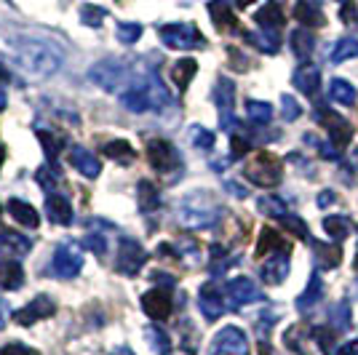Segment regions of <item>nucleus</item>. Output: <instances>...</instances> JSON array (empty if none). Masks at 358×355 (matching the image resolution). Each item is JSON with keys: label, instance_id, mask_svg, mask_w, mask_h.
Segmentation results:
<instances>
[{"label": "nucleus", "instance_id": "1", "mask_svg": "<svg viewBox=\"0 0 358 355\" xmlns=\"http://www.w3.org/2000/svg\"><path fill=\"white\" fill-rule=\"evenodd\" d=\"M8 51L11 59L24 75H30L35 80H43L59 73L64 54L54 41L35 38V35H14L8 38Z\"/></svg>", "mask_w": 358, "mask_h": 355}, {"label": "nucleus", "instance_id": "2", "mask_svg": "<svg viewBox=\"0 0 358 355\" xmlns=\"http://www.w3.org/2000/svg\"><path fill=\"white\" fill-rule=\"evenodd\" d=\"M120 104L129 113H148V110H164L171 104V94L155 75H139L131 78L129 89L120 94Z\"/></svg>", "mask_w": 358, "mask_h": 355}, {"label": "nucleus", "instance_id": "3", "mask_svg": "<svg viewBox=\"0 0 358 355\" xmlns=\"http://www.w3.org/2000/svg\"><path fill=\"white\" fill-rule=\"evenodd\" d=\"M222 211L217 206V201L209 193H190L182 198L177 208L179 224H185L187 230H209L220 222Z\"/></svg>", "mask_w": 358, "mask_h": 355}, {"label": "nucleus", "instance_id": "4", "mask_svg": "<svg viewBox=\"0 0 358 355\" xmlns=\"http://www.w3.org/2000/svg\"><path fill=\"white\" fill-rule=\"evenodd\" d=\"M89 80L102 91H107V94H123L131 83V73H129V64L123 59L107 57V59H99L96 64H91Z\"/></svg>", "mask_w": 358, "mask_h": 355}, {"label": "nucleus", "instance_id": "5", "mask_svg": "<svg viewBox=\"0 0 358 355\" xmlns=\"http://www.w3.org/2000/svg\"><path fill=\"white\" fill-rule=\"evenodd\" d=\"M243 177L257 187H275L284 179V166L273 152H259L243 166Z\"/></svg>", "mask_w": 358, "mask_h": 355}, {"label": "nucleus", "instance_id": "6", "mask_svg": "<svg viewBox=\"0 0 358 355\" xmlns=\"http://www.w3.org/2000/svg\"><path fill=\"white\" fill-rule=\"evenodd\" d=\"M158 35H161L164 45L174 48V51H193V48L206 45V38L201 35V30L195 24H187V22L164 24V27H158Z\"/></svg>", "mask_w": 358, "mask_h": 355}, {"label": "nucleus", "instance_id": "7", "mask_svg": "<svg viewBox=\"0 0 358 355\" xmlns=\"http://www.w3.org/2000/svg\"><path fill=\"white\" fill-rule=\"evenodd\" d=\"M148 265V252L134 238H120L118 252H115V270L126 278H134L142 267Z\"/></svg>", "mask_w": 358, "mask_h": 355}, {"label": "nucleus", "instance_id": "8", "mask_svg": "<svg viewBox=\"0 0 358 355\" xmlns=\"http://www.w3.org/2000/svg\"><path fill=\"white\" fill-rule=\"evenodd\" d=\"M148 161L158 174H174L179 166H182V155H179V150L171 142H166V139H150Z\"/></svg>", "mask_w": 358, "mask_h": 355}, {"label": "nucleus", "instance_id": "9", "mask_svg": "<svg viewBox=\"0 0 358 355\" xmlns=\"http://www.w3.org/2000/svg\"><path fill=\"white\" fill-rule=\"evenodd\" d=\"M315 120L329 129L331 145H334L337 150H345L348 145H350V139H353V126H350L343 115H337V113H331L329 107L318 104V107H315Z\"/></svg>", "mask_w": 358, "mask_h": 355}, {"label": "nucleus", "instance_id": "10", "mask_svg": "<svg viewBox=\"0 0 358 355\" xmlns=\"http://www.w3.org/2000/svg\"><path fill=\"white\" fill-rule=\"evenodd\" d=\"M51 270H54L57 278L70 281V278H75V275L83 270V252H80L75 243H62L59 249L54 252Z\"/></svg>", "mask_w": 358, "mask_h": 355}, {"label": "nucleus", "instance_id": "11", "mask_svg": "<svg viewBox=\"0 0 358 355\" xmlns=\"http://www.w3.org/2000/svg\"><path fill=\"white\" fill-rule=\"evenodd\" d=\"M249 340L238 326H224L214 334L211 342V355H246Z\"/></svg>", "mask_w": 358, "mask_h": 355}, {"label": "nucleus", "instance_id": "12", "mask_svg": "<svg viewBox=\"0 0 358 355\" xmlns=\"http://www.w3.org/2000/svg\"><path fill=\"white\" fill-rule=\"evenodd\" d=\"M224 294H227L233 307H246V305H254V302H262V291H259L257 283H254L252 278H246V275L227 281Z\"/></svg>", "mask_w": 358, "mask_h": 355}, {"label": "nucleus", "instance_id": "13", "mask_svg": "<svg viewBox=\"0 0 358 355\" xmlns=\"http://www.w3.org/2000/svg\"><path fill=\"white\" fill-rule=\"evenodd\" d=\"M142 310L148 312L152 321H166L171 310H174V296H171V289H152L148 294L142 296Z\"/></svg>", "mask_w": 358, "mask_h": 355}, {"label": "nucleus", "instance_id": "14", "mask_svg": "<svg viewBox=\"0 0 358 355\" xmlns=\"http://www.w3.org/2000/svg\"><path fill=\"white\" fill-rule=\"evenodd\" d=\"M233 96H236V86L233 80L227 78H220L217 89H214V102H217V110H220V126L224 131H230L236 126V115H233Z\"/></svg>", "mask_w": 358, "mask_h": 355}, {"label": "nucleus", "instance_id": "15", "mask_svg": "<svg viewBox=\"0 0 358 355\" xmlns=\"http://www.w3.org/2000/svg\"><path fill=\"white\" fill-rule=\"evenodd\" d=\"M54 315V299L45 294H38L32 299L30 305H24L22 310L14 315V321L19 326H35L38 321H43V318H51Z\"/></svg>", "mask_w": 358, "mask_h": 355}, {"label": "nucleus", "instance_id": "16", "mask_svg": "<svg viewBox=\"0 0 358 355\" xmlns=\"http://www.w3.org/2000/svg\"><path fill=\"white\" fill-rule=\"evenodd\" d=\"M294 19L308 30H318L327 24V14L318 0H297L294 3Z\"/></svg>", "mask_w": 358, "mask_h": 355}, {"label": "nucleus", "instance_id": "17", "mask_svg": "<svg viewBox=\"0 0 358 355\" xmlns=\"http://www.w3.org/2000/svg\"><path fill=\"white\" fill-rule=\"evenodd\" d=\"M292 83L305 96H315L318 86H321V70L315 64H310V61H302L297 70H294V75H292Z\"/></svg>", "mask_w": 358, "mask_h": 355}, {"label": "nucleus", "instance_id": "18", "mask_svg": "<svg viewBox=\"0 0 358 355\" xmlns=\"http://www.w3.org/2000/svg\"><path fill=\"white\" fill-rule=\"evenodd\" d=\"M67 158H70V163H73L75 171H80L86 179H96L99 177V171H102V163H99V158L91 152V150L86 147H70V152H67Z\"/></svg>", "mask_w": 358, "mask_h": 355}, {"label": "nucleus", "instance_id": "19", "mask_svg": "<svg viewBox=\"0 0 358 355\" xmlns=\"http://www.w3.org/2000/svg\"><path fill=\"white\" fill-rule=\"evenodd\" d=\"M45 217L54 224H59V227H67V224H73V219H75L73 203H70L64 195L51 193L45 198Z\"/></svg>", "mask_w": 358, "mask_h": 355}, {"label": "nucleus", "instance_id": "20", "mask_svg": "<svg viewBox=\"0 0 358 355\" xmlns=\"http://www.w3.org/2000/svg\"><path fill=\"white\" fill-rule=\"evenodd\" d=\"M254 22H257L262 30L278 32L286 24V14H284V8H281V3H278V0H270V3H265V6H262L257 14H254Z\"/></svg>", "mask_w": 358, "mask_h": 355}, {"label": "nucleus", "instance_id": "21", "mask_svg": "<svg viewBox=\"0 0 358 355\" xmlns=\"http://www.w3.org/2000/svg\"><path fill=\"white\" fill-rule=\"evenodd\" d=\"M259 275H262V281L268 283V286H278V283H284L286 275H289V254L286 252L273 254L268 262L262 265Z\"/></svg>", "mask_w": 358, "mask_h": 355}, {"label": "nucleus", "instance_id": "22", "mask_svg": "<svg viewBox=\"0 0 358 355\" xmlns=\"http://www.w3.org/2000/svg\"><path fill=\"white\" fill-rule=\"evenodd\" d=\"M198 307H201L206 321H217L224 312V299L214 286H203V289L198 291Z\"/></svg>", "mask_w": 358, "mask_h": 355}, {"label": "nucleus", "instance_id": "23", "mask_svg": "<svg viewBox=\"0 0 358 355\" xmlns=\"http://www.w3.org/2000/svg\"><path fill=\"white\" fill-rule=\"evenodd\" d=\"M313 259L318 270H334L343 262V249L337 243H321L313 240Z\"/></svg>", "mask_w": 358, "mask_h": 355}, {"label": "nucleus", "instance_id": "24", "mask_svg": "<svg viewBox=\"0 0 358 355\" xmlns=\"http://www.w3.org/2000/svg\"><path fill=\"white\" fill-rule=\"evenodd\" d=\"M209 16L214 22L217 30H236L238 27V19L233 14V6L227 0H211L209 3Z\"/></svg>", "mask_w": 358, "mask_h": 355}, {"label": "nucleus", "instance_id": "25", "mask_svg": "<svg viewBox=\"0 0 358 355\" xmlns=\"http://www.w3.org/2000/svg\"><path fill=\"white\" fill-rule=\"evenodd\" d=\"M289 45H292V54H294L299 61H308V57H313V51H315L313 30H308V27L294 30L289 35Z\"/></svg>", "mask_w": 358, "mask_h": 355}, {"label": "nucleus", "instance_id": "26", "mask_svg": "<svg viewBox=\"0 0 358 355\" xmlns=\"http://www.w3.org/2000/svg\"><path fill=\"white\" fill-rule=\"evenodd\" d=\"M6 208H8V214L14 217L16 222L22 224V227H38L41 224V217H38V211L30 206V203H24V201H19V198H11L8 203H6Z\"/></svg>", "mask_w": 358, "mask_h": 355}, {"label": "nucleus", "instance_id": "27", "mask_svg": "<svg viewBox=\"0 0 358 355\" xmlns=\"http://www.w3.org/2000/svg\"><path fill=\"white\" fill-rule=\"evenodd\" d=\"M321 296H324V281H321L318 273H313L310 281H308V289L297 296V310L305 312V310H310V307H315V305L321 302Z\"/></svg>", "mask_w": 358, "mask_h": 355}, {"label": "nucleus", "instance_id": "28", "mask_svg": "<svg viewBox=\"0 0 358 355\" xmlns=\"http://www.w3.org/2000/svg\"><path fill=\"white\" fill-rule=\"evenodd\" d=\"M105 155L113 158L115 163H120V166H131L136 161V150L126 139H110L105 145Z\"/></svg>", "mask_w": 358, "mask_h": 355}, {"label": "nucleus", "instance_id": "29", "mask_svg": "<svg viewBox=\"0 0 358 355\" xmlns=\"http://www.w3.org/2000/svg\"><path fill=\"white\" fill-rule=\"evenodd\" d=\"M136 201H139V208L150 214V211H155V208H161V195H158V187L148 182V179H142L139 184H136Z\"/></svg>", "mask_w": 358, "mask_h": 355}, {"label": "nucleus", "instance_id": "30", "mask_svg": "<svg viewBox=\"0 0 358 355\" xmlns=\"http://www.w3.org/2000/svg\"><path fill=\"white\" fill-rule=\"evenodd\" d=\"M329 96L337 104H343V107H350V104H356V99H358L356 89H353L348 80H343V78H331V83H329Z\"/></svg>", "mask_w": 358, "mask_h": 355}, {"label": "nucleus", "instance_id": "31", "mask_svg": "<svg viewBox=\"0 0 358 355\" xmlns=\"http://www.w3.org/2000/svg\"><path fill=\"white\" fill-rule=\"evenodd\" d=\"M310 340H313V334H308L302 326H292L284 334V345L294 355H308V342Z\"/></svg>", "mask_w": 358, "mask_h": 355}, {"label": "nucleus", "instance_id": "32", "mask_svg": "<svg viewBox=\"0 0 358 355\" xmlns=\"http://www.w3.org/2000/svg\"><path fill=\"white\" fill-rule=\"evenodd\" d=\"M324 230H327V236L334 243H343L345 238H350V233H353V222L348 217H327L324 219Z\"/></svg>", "mask_w": 358, "mask_h": 355}, {"label": "nucleus", "instance_id": "33", "mask_svg": "<svg viewBox=\"0 0 358 355\" xmlns=\"http://www.w3.org/2000/svg\"><path fill=\"white\" fill-rule=\"evenodd\" d=\"M243 38H246V43L257 45L259 51H265V54H275L278 51V45H281V41H278V32H243Z\"/></svg>", "mask_w": 358, "mask_h": 355}, {"label": "nucleus", "instance_id": "34", "mask_svg": "<svg viewBox=\"0 0 358 355\" xmlns=\"http://www.w3.org/2000/svg\"><path fill=\"white\" fill-rule=\"evenodd\" d=\"M358 57V41L356 38H340L334 48H331V54H329V61L331 64H343L348 59H356Z\"/></svg>", "mask_w": 358, "mask_h": 355}, {"label": "nucleus", "instance_id": "35", "mask_svg": "<svg viewBox=\"0 0 358 355\" xmlns=\"http://www.w3.org/2000/svg\"><path fill=\"white\" fill-rule=\"evenodd\" d=\"M286 252V243L284 238L278 236V230H273V227H265L262 233H259V243H257V256H265V254H273V252Z\"/></svg>", "mask_w": 358, "mask_h": 355}, {"label": "nucleus", "instance_id": "36", "mask_svg": "<svg viewBox=\"0 0 358 355\" xmlns=\"http://www.w3.org/2000/svg\"><path fill=\"white\" fill-rule=\"evenodd\" d=\"M198 73V61L195 59H179L174 64V70H171V78H174V83L179 86V91H185L190 86V80L195 78Z\"/></svg>", "mask_w": 358, "mask_h": 355}, {"label": "nucleus", "instance_id": "37", "mask_svg": "<svg viewBox=\"0 0 358 355\" xmlns=\"http://www.w3.org/2000/svg\"><path fill=\"white\" fill-rule=\"evenodd\" d=\"M0 246L3 249H11L14 254H30L32 249V243H30V238H24V236H19V233H11V230H6V227H0Z\"/></svg>", "mask_w": 358, "mask_h": 355}, {"label": "nucleus", "instance_id": "38", "mask_svg": "<svg viewBox=\"0 0 358 355\" xmlns=\"http://www.w3.org/2000/svg\"><path fill=\"white\" fill-rule=\"evenodd\" d=\"M22 283H24V270H22L19 262H8V265H3V270H0V286H3V289L16 291Z\"/></svg>", "mask_w": 358, "mask_h": 355}, {"label": "nucleus", "instance_id": "39", "mask_svg": "<svg viewBox=\"0 0 358 355\" xmlns=\"http://www.w3.org/2000/svg\"><path fill=\"white\" fill-rule=\"evenodd\" d=\"M145 337H148V345L158 355H171V340H169V334H166L164 328L148 326V328H145Z\"/></svg>", "mask_w": 358, "mask_h": 355}, {"label": "nucleus", "instance_id": "40", "mask_svg": "<svg viewBox=\"0 0 358 355\" xmlns=\"http://www.w3.org/2000/svg\"><path fill=\"white\" fill-rule=\"evenodd\" d=\"M257 206H259V211H262L265 217H270V219H284L286 214H289V211H286V203L281 201V198H275V195L259 198Z\"/></svg>", "mask_w": 358, "mask_h": 355}, {"label": "nucleus", "instance_id": "41", "mask_svg": "<svg viewBox=\"0 0 358 355\" xmlns=\"http://www.w3.org/2000/svg\"><path fill=\"white\" fill-rule=\"evenodd\" d=\"M246 115H249L252 123L265 126V123H270V118H273V107H270L268 102H259V99H249V102H246Z\"/></svg>", "mask_w": 358, "mask_h": 355}, {"label": "nucleus", "instance_id": "42", "mask_svg": "<svg viewBox=\"0 0 358 355\" xmlns=\"http://www.w3.org/2000/svg\"><path fill=\"white\" fill-rule=\"evenodd\" d=\"M313 342L324 350V355H334V340H337V331L329 328V326H315L313 331Z\"/></svg>", "mask_w": 358, "mask_h": 355}, {"label": "nucleus", "instance_id": "43", "mask_svg": "<svg viewBox=\"0 0 358 355\" xmlns=\"http://www.w3.org/2000/svg\"><path fill=\"white\" fill-rule=\"evenodd\" d=\"M115 35H118L120 43L131 45L142 38V24H136V22H120L118 27H115Z\"/></svg>", "mask_w": 358, "mask_h": 355}, {"label": "nucleus", "instance_id": "44", "mask_svg": "<svg viewBox=\"0 0 358 355\" xmlns=\"http://www.w3.org/2000/svg\"><path fill=\"white\" fill-rule=\"evenodd\" d=\"M107 11L105 8H99V6H80V22L86 24V27H102V22H105Z\"/></svg>", "mask_w": 358, "mask_h": 355}, {"label": "nucleus", "instance_id": "45", "mask_svg": "<svg viewBox=\"0 0 358 355\" xmlns=\"http://www.w3.org/2000/svg\"><path fill=\"white\" fill-rule=\"evenodd\" d=\"M348 326H350V302L343 299V302L331 310V328H334V331H345Z\"/></svg>", "mask_w": 358, "mask_h": 355}, {"label": "nucleus", "instance_id": "46", "mask_svg": "<svg viewBox=\"0 0 358 355\" xmlns=\"http://www.w3.org/2000/svg\"><path fill=\"white\" fill-rule=\"evenodd\" d=\"M190 142L198 150H211L214 147V133L209 129H203V126H193L190 129Z\"/></svg>", "mask_w": 358, "mask_h": 355}, {"label": "nucleus", "instance_id": "47", "mask_svg": "<svg viewBox=\"0 0 358 355\" xmlns=\"http://www.w3.org/2000/svg\"><path fill=\"white\" fill-rule=\"evenodd\" d=\"M35 182H38L43 190H54V187H57V182H59V171H57V168H51V163H48V166H43V168H38Z\"/></svg>", "mask_w": 358, "mask_h": 355}, {"label": "nucleus", "instance_id": "48", "mask_svg": "<svg viewBox=\"0 0 358 355\" xmlns=\"http://www.w3.org/2000/svg\"><path fill=\"white\" fill-rule=\"evenodd\" d=\"M38 139L43 142V150H45V155L51 158V163L57 161V155H59V150H62V142L54 136V133H48L43 131V129H38Z\"/></svg>", "mask_w": 358, "mask_h": 355}, {"label": "nucleus", "instance_id": "49", "mask_svg": "<svg viewBox=\"0 0 358 355\" xmlns=\"http://www.w3.org/2000/svg\"><path fill=\"white\" fill-rule=\"evenodd\" d=\"M281 224H284V227H286V233H292V236H297L299 240H308V238H310V233H308V224L302 222L299 217H289V214H286L284 219H281Z\"/></svg>", "mask_w": 358, "mask_h": 355}, {"label": "nucleus", "instance_id": "50", "mask_svg": "<svg viewBox=\"0 0 358 355\" xmlns=\"http://www.w3.org/2000/svg\"><path fill=\"white\" fill-rule=\"evenodd\" d=\"M281 110H284V120H294L302 115V107L292 96H281Z\"/></svg>", "mask_w": 358, "mask_h": 355}, {"label": "nucleus", "instance_id": "51", "mask_svg": "<svg viewBox=\"0 0 358 355\" xmlns=\"http://www.w3.org/2000/svg\"><path fill=\"white\" fill-rule=\"evenodd\" d=\"M249 147H252V142H249V139L233 136V145H230V150H233V158H241V155H246V152H249Z\"/></svg>", "mask_w": 358, "mask_h": 355}, {"label": "nucleus", "instance_id": "52", "mask_svg": "<svg viewBox=\"0 0 358 355\" xmlns=\"http://www.w3.org/2000/svg\"><path fill=\"white\" fill-rule=\"evenodd\" d=\"M3 355H41V353H38V350H32V347H27V345L14 342V345H8V347L3 350Z\"/></svg>", "mask_w": 358, "mask_h": 355}, {"label": "nucleus", "instance_id": "53", "mask_svg": "<svg viewBox=\"0 0 358 355\" xmlns=\"http://www.w3.org/2000/svg\"><path fill=\"white\" fill-rule=\"evenodd\" d=\"M86 246H89L91 252H96L99 256L105 254V249H107V243H105V238L102 236H89L86 238Z\"/></svg>", "mask_w": 358, "mask_h": 355}, {"label": "nucleus", "instance_id": "54", "mask_svg": "<svg viewBox=\"0 0 358 355\" xmlns=\"http://www.w3.org/2000/svg\"><path fill=\"white\" fill-rule=\"evenodd\" d=\"M343 22L345 24H353V22H358V11L353 3H343Z\"/></svg>", "mask_w": 358, "mask_h": 355}, {"label": "nucleus", "instance_id": "55", "mask_svg": "<svg viewBox=\"0 0 358 355\" xmlns=\"http://www.w3.org/2000/svg\"><path fill=\"white\" fill-rule=\"evenodd\" d=\"M331 203H337V195H334V190H324V193L318 195V208H329Z\"/></svg>", "mask_w": 358, "mask_h": 355}, {"label": "nucleus", "instance_id": "56", "mask_svg": "<svg viewBox=\"0 0 358 355\" xmlns=\"http://www.w3.org/2000/svg\"><path fill=\"white\" fill-rule=\"evenodd\" d=\"M334 355H358V340L356 342H348V345H343L340 350Z\"/></svg>", "mask_w": 358, "mask_h": 355}, {"label": "nucleus", "instance_id": "57", "mask_svg": "<svg viewBox=\"0 0 358 355\" xmlns=\"http://www.w3.org/2000/svg\"><path fill=\"white\" fill-rule=\"evenodd\" d=\"M6 318H8V310H6V302L0 299V328H3V324H6Z\"/></svg>", "mask_w": 358, "mask_h": 355}, {"label": "nucleus", "instance_id": "58", "mask_svg": "<svg viewBox=\"0 0 358 355\" xmlns=\"http://www.w3.org/2000/svg\"><path fill=\"white\" fill-rule=\"evenodd\" d=\"M110 355H134V353H131L129 347H115V350H113Z\"/></svg>", "mask_w": 358, "mask_h": 355}, {"label": "nucleus", "instance_id": "59", "mask_svg": "<svg viewBox=\"0 0 358 355\" xmlns=\"http://www.w3.org/2000/svg\"><path fill=\"white\" fill-rule=\"evenodd\" d=\"M252 3H254V0H236V6H238V8H249Z\"/></svg>", "mask_w": 358, "mask_h": 355}, {"label": "nucleus", "instance_id": "60", "mask_svg": "<svg viewBox=\"0 0 358 355\" xmlns=\"http://www.w3.org/2000/svg\"><path fill=\"white\" fill-rule=\"evenodd\" d=\"M6 104H8V99H6V94H3V89H0V113L6 110Z\"/></svg>", "mask_w": 358, "mask_h": 355}, {"label": "nucleus", "instance_id": "61", "mask_svg": "<svg viewBox=\"0 0 358 355\" xmlns=\"http://www.w3.org/2000/svg\"><path fill=\"white\" fill-rule=\"evenodd\" d=\"M3 158H6V147L0 145V166H3Z\"/></svg>", "mask_w": 358, "mask_h": 355}, {"label": "nucleus", "instance_id": "62", "mask_svg": "<svg viewBox=\"0 0 358 355\" xmlns=\"http://www.w3.org/2000/svg\"><path fill=\"white\" fill-rule=\"evenodd\" d=\"M353 267H356V270H358V252H356V262H353Z\"/></svg>", "mask_w": 358, "mask_h": 355}, {"label": "nucleus", "instance_id": "63", "mask_svg": "<svg viewBox=\"0 0 358 355\" xmlns=\"http://www.w3.org/2000/svg\"><path fill=\"white\" fill-rule=\"evenodd\" d=\"M0 211H3V208H0Z\"/></svg>", "mask_w": 358, "mask_h": 355}, {"label": "nucleus", "instance_id": "64", "mask_svg": "<svg viewBox=\"0 0 358 355\" xmlns=\"http://www.w3.org/2000/svg\"><path fill=\"white\" fill-rule=\"evenodd\" d=\"M0 355H3V353H0Z\"/></svg>", "mask_w": 358, "mask_h": 355}]
</instances>
